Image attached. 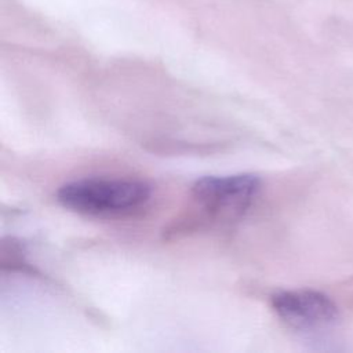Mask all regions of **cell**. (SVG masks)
<instances>
[{
    "mask_svg": "<svg viewBox=\"0 0 353 353\" xmlns=\"http://www.w3.org/2000/svg\"><path fill=\"white\" fill-rule=\"evenodd\" d=\"M272 307L290 328L317 332L335 325L339 317L336 303L316 290H288L272 296Z\"/></svg>",
    "mask_w": 353,
    "mask_h": 353,
    "instance_id": "obj_3",
    "label": "cell"
},
{
    "mask_svg": "<svg viewBox=\"0 0 353 353\" xmlns=\"http://www.w3.org/2000/svg\"><path fill=\"white\" fill-rule=\"evenodd\" d=\"M150 186L127 178H84L62 185L57 200L65 208L90 216H125L146 205Z\"/></svg>",
    "mask_w": 353,
    "mask_h": 353,
    "instance_id": "obj_1",
    "label": "cell"
},
{
    "mask_svg": "<svg viewBox=\"0 0 353 353\" xmlns=\"http://www.w3.org/2000/svg\"><path fill=\"white\" fill-rule=\"evenodd\" d=\"M0 266L3 272H22L34 273V269L29 265L25 258L23 248L18 240L14 237L3 239L0 248Z\"/></svg>",
    "mask_w": 353,
    "mask_h": 353,
    "instance_id": "obj_4",
    "label": "cell"
},
{
    "mask_svg": "<svg viewBox=\"0 0 353 353\" xmlns=\"http://www.w3.org/2000/svg\"><path fill=\"white\" fill-rule=\"evenodd\" d=\"M259 186V178L252 174L204 176L192 186V199L207 221H233L251 205Z\"/></svg>",
    "mask_w": 353,
    "mask_h": 353,
    "instance_id": "obj_2",
    "label": "cell"
}]
</instances>
